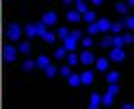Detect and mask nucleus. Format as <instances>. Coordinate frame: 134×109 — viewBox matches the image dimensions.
<instances>
[{"label":"nucleus","mask_w":134,"mask_h":109,"mask_svg":"<svg viewBox=\"0 0 134 109\" xmlns=\"http://www.w3.org/2000/svg\"><path fill=\"white\" fill-rule=\"evenodd\" d=\"M81 36H82V34H81V30H73V32H72V38H75V40H79Z\"/></svg>","instance_id":"37"},{"label":"nucleus","mask_w":134,"mask_h":109,"mask_svg":"<svg viewBox=\"0 0 134 109\" xmlns=\"http://www.w3.org/2000/svg\"><path fill=\"white\" fill-rule=\"evenodd\" d=\"M109 59L114 61V63H122L125 59V52L122 48H113L109 52Z\"/></svg>","instance_id":"4"},{"label":"nucleus","mask_w":134,"mask_h":109,"mask_svg":"<svg viewBox=\"0 0 134 109\" xmlns=\"http://www.w3.org/2000/svg\"><path fill=\"white\" fill-rule=\"evenodd\" d=\"M97 27H98V32H107V30L111 29V21L107 20V18H100V21L97 23Z\"/></svg>","instance_id":"7"},{"label":"nucleus","mask_w":134,"mask_h":109,"mask_svg":"<svg viewBox=\"0 0 134 109\" xmlns=\"http://www.w3.org/2000/svg\"><path fill=\"white\" fill-rule=\"evenodd\" d=\"M25 32H27L29 38H34V36H36V25H34V23H29V25L25 27Z\"/></svg>","instance_id":"21"},{"label":"nucleus","mask_w":134,"mask_h":109,"mask_svg":"<svg viewBox=\"0 0 134 109\" xmlns=\"http://www.w3.org/2000/svg\"><path fill=\"white\" fill-rule=\"evenodd\" d=\"M125 25H127L129 29H132V27H134V18H132V16H129V18L125 20Z\"/></svg>","instance_id":"35"},{"label":"nucleus","mask_w":134,"mask_h":109,"mask_svg":"<svg viewBox=\"0 0 134 109\" xmlns=\"http://www.w3.org/2000/svg\"><path fill=\"white\" fill-rule=\"evenodd\" d=\"M122 107H124V109H132L134 106H132V104H124V106H122Z\"/></svg>","instance_id":"38"},{"label":"nucleus","mask_w":134,"mask_h":109,"mask_svg":"<svg viewBox=\"0 0 134 109\" xmlns=\"http://www.w3.org/2000/svg\"><path fill=\"white\" fill-rule=\"evenodd\" d=\"M59 72H61V75L63 77H68L72 72H70V66H63V68H59Z\"/></svg>","instance_id":"31"},{"label":"nucleus","mask_w":134,"mask_h":109,"mask_svg":"<svg viewBox=\"0 0 134 109\" xmlns=\"http://www.w3.org/2000/svg\"><path fill=\"white\" fill-rule=\"evenodd\" d=\"M75 11H77L79 14H84V13L88 11V4H86V2H81V0L75 2Z\"/></svg>","instance_id":"16"},{"label":"nucleus","mask_w":134,"mask_h":109,"mask_svg":"<svg viewBox=\"0 0 134 109\" xmlns=\"http://www.w3.org/2000/svg\"><path fill=\"white\" fill-rule=\"evenodd\" d=\"M122 27H124L122 23H111V30H113L114 34H118V32L122 30Z\"/></svg>","instance_id":"30"},{"label":"nucleus","mask_w":134,"mask_h":109,"mask_svg":"<svg viewBox=\"0 0 134 109\" xmlns=\"http://www.w3.org/2000/svg\"><path fill=\"white\" fill-rule=\"evenodd\" d=\"M79 61H81L82 64H91V63H95V54L90 52V50H84L82 54L79 56Z\"/></svg>","instance_id":"5"},{"label":"nucleus","mask_w":134,"mask_h":109,"mask_svg":"<svg viewBox=\"0 0 134 109\" xmlns=\"http://www.w3.org/2000/svg\"><path fill=\"white\" fill-rule=\"evenodd\" d=\"M95 63H97V70H100V72H105V70L109 68V59H105V57L95 59Z\"/></svg>","instance_id":"8"},{"label":"nucleus","mask_w":134,"mask_h":109,"mask_svg":"<svg viewBox=\"0 0 134 109\" xmlns=\"http://www.w3.org/2000/svg\"><path fill=\"white\" fill-rule=\"evenodd\" d=\"M107 93H111V95H116V93H118V86H116V84H109V88H107Z\"/></svg>","instance_id":"32"},{"label":"nucleus","mask_w":134,"mask_h":109,"mask_svg":"<svg viewBox=\"0 0 134 109\" xmlns=\"http://www.w3.org/2000/svg\"><path fill=\"white\" fill-rule=\"evenodd\" d=\"M105 79H107V82H109V84H116V82H118V79H120V73H118V72H109Z\"/></svg>","instance_id":"15"},{"label":"nucleus","mask_w":134,"mask_h":109,"mask_svg":"<svg viewBox=\"0 0 134 109\" xmlns=\"http://www.w3.org/2000/svg\"><path fill=\"white\" fill-rule=\"evenodd\" d=\"M114 102V95H111V93H105L102 99H100V104H104V106H107V107H111Z\"/></svg>","instance_id":"13"},{"label":"nucleus","mask_w":134,"mask_h":109,"mask_svg":"<svg viewBox=\"0 0 134 109\" xmlns=\"http://www.w3.org/2000/svg\"><path fill=\"white\" fill-rule=\"evenodd\" d=\"M34 66H36V63H32V61H25V63L21 64V70H25V72H31Z\"/></svg>","instance_id":"24"},{"label":"nucleus","mask_w":134,"mask_h":109,"mask_svg":"<svg viewBox=\"0 0 134 109\" xmlns=\"http://www.w3.org/2000/svg\"><path fill=\"white\" fill-rule=\"evenodd\" d=\"M68 84H70L72 88L81 86V75H77V73H70V75H68Z\"/></svg>","instance_id":"9"},{"label":"nucleus","mask_w":134,"mask_h":109,"mask_svg":"<svg viewBox=\"0 0 134 109\" xmlns=\"http://www.w3.org/2000/svg\"><path fill=\"white\" fill-rule=\"evenodd\" d=\"M18 50H20L21 54H29V52H31V43H29V41H21Z\"/></svg>","instance_id":"20"},{"label":"nucleus","mask_w":134,"mask_h":109,"mask_svg":"<svg viewBox=\"0 0 134 109\" xmlns=\"http://www.w3.org/2000/svg\"><path fill=\"white\" fill-rule=\"evenodd\" d=\"M81 84H86V86L93 84V73L91 72H84V73H81Z\"/></svg>","instance_id":"11"},{"label":"nucleus","mask_w":134,"mask_h":109,"mask_svg":"<svg viewBox=\"0 0 134 109\" xmlns=\"http://www.w3.org/2000/svg\"><path fill=\"white\" fill-rule=\"evenodd\" d=\"M77 61H79V57H77V54H73V52H70V54H68V64H70V66H73V64H77Z\"/></svg>","instance_id":"22"},{"label":"nucleus","mask_w":134,"mask_h":109,"mask_svg":"<svg viewBox=\"0 0 134 109\" xmlns=\"http://www.w3.org/2000/svg\"><path fill=\"white\" fill-rule=\"evenodd\" d=\"M64 54H66V50H64V47H61V48H57V50H55L54 57H55V59H63V57H64Z\"/></svg>","instance_id":"26"},{"label":"nucleus","mask_w":134,"mask_h":109,"mask_svg":"<svg viewBox=\"0 0 134 109\" xmlns=\"http://www.w3.org/2000/svg\"><path fill=\"white\" fill-rule=\"evenodd\" d=\"M41 23L48 25V27L55 25V23H57V13H55V11H48V13H45L43 18H41Z\"/></svg>","instance_id":"1"},{"label":"nucleus","mask_w":134,"mask_h":109,"mask_svg":"<svg viewBox=\"0 0 134 109\" xmlns=\"http://www.w3.org/2000/svg\"><path fill=\"white\" fill-rule=\"evenodd\" d=\"M122 41H124V43H132L134 38L131 36V34H125V36H122Z\"/></svg>","instance_id":"34"},{"label":"nucleus","mask_w":134,"mask_h":109,"mask_svg":"<svg viewBox=\"0 0 134 109\" xmlns=\"http://www.w3.org/2000/svg\"><path fill=\"white\" fill-rule=\"evenodd\" d=\"M113 45H114V48H122V45H124L122 36H114V38H113Z\"/></svg>","instance_id":"25"},{"label":"nucleus","mask_w":134,"mask_h":109,"mask_svg":"<svg viewBox=\"0 0 134 109\" xmlns=\"http://www.w3.org/2000/svg\"><path fill=\"white\" fill-rule=\"evenodd\" d=\"M45 34H47V25H45V23H41V21H40V23H36V36H45Z\"/></svg>","instance_id":"18"},{"label":"nucleus","mask_w":134,"mask_h":109,"mask_svg":"<svg viewBox=\"0 0 134 109\" xmlns=\"http://www.w3.org/2000/svg\"><path fill=\"white\" fill-rule=\"evenodd\" d=\"M48 64H50V61H48V57H47V56H40V57H38V61H36V66H38L40 70H45Z\"/></svg>","instance_id":"12"},{"label":"nucleus","mask_w":134,"mask_h":109,"mask_svg":"<svg viewBox=\"0 0 134 109\" xmlns=\"http://www.w3.org/2000/svg\"><path fill=\"white\" fill-rule=\"evenodd\" d=\"M55 73H57V68H55V66H52V64H48V66L45 68V75H47L48 79H54V77H55Z\"/></svg>","instance_id":"19"},{"label":"nucleus","mask_w":134,"mask_h":109,"mask_svg":"<svg viewBox=\"0 0 134 109\" xmlns=\"http://www.w3.org/2000/svg\"><path fill=\"white\" fill-rule=\"evenodd\" d=\"M57 36H59L61 40H66V38L70 36V34H68V29H64V27H63V29H59V32H57Z\"/></svg>","instance_id":"27"},{"label":"nucleus","mask_w":134,"mask_h":109,"mask_svg":"<svg viewBox=\"0 0 134 109\" xmlns=\"http://www.w3.org/2000/svg\"><path fill=\"white\" fill-rule=\"evenodd\" d=\"M116 11H118V13H122V14H124V13H127L125 4H116Z\"/></svg>","instance_id":"33"},{"label":"nucleus","mask_w":134,"mask_h":109,"mask_svg":"<svg viewBox=\"0 0 134 109\" xmlns=\"http://www.w3.org/2000/svg\"><path fill=\"white\" fill-rule=\"evenodd\" d=\"M63 41H64V50H66V52H73L75 47H77V40L72 38V36H68L66 40H63Z\"/></svg>","instance_id":"6"},{"label":"nucleus","mask_w":134,"mask_h":109,"mask_svg":"<svg viewBox=\"0 0 134 109\" xmlns=\"http://www.w3.org/2000/svg\"><path fill=\"white\" fill-rule=\"evenodd\" d=\"M43 40L47 41V43H54V40H55V34H52V32H47V34L43 36Z\"/></svg>","instance_id":"28"},{"label":"nucleus","mask_w":134,"mask_h":109,"mask_svg":"<svg viewBox=\"0 0 134 109\" xmlns=\"http://www.w3.org/2000/svg\"><path fill=\"white\" fill-rule=\"evenodd\" d=\"M20 34H21L20 25H18L16 21H14V23H11V25H9V30H7V36H9V40L18 41V40H20Z\"/></svg>","instance_id":"2"},{"label":"nucleus","mask_w":134,"mask_h":109,"mask_svg":"<svg viewBox=\"0 0 134 109\" xmlns=\"http://www.w3.org/2000/svg\"><path fill=\"white\" fill-rule=\"evenodd\" d=\"M16 52L18 50L14 48L13 45H5L4 47V59L7 61V63H13V61L16 59Z\"/></svg>","instance_id":"3"},{"label":"nucleus","mask_w":134,"mask_h":109,"mask_svg":"<svg viewBox=\"0 0 134 109\" xmlns=\"http://www.w3.org/2000/svg\"><path fill=\"white\" fill-rule=\"evenodd\" d=\"M100 99H102V97H100L97 91H93L91 93V102H90V109H97L98 107V106H100Z\"/></svg>","instance_id":"10"},{"label":"nucleus","mask_w":134,"mask_h":109,"mask_svg":"<svg viewBox=\"0 0 134 109\" xmlns=\"http://www.w3.org/2000/svg\"><path fill=\"white\" fill-rule=\"evenodd\" d=\"M66 18L70 21H73V23H77V21H81V14H79L77 11H68V13H66Z\"/></svg>","instance_id":"14"},{"label":"nucleus","mask_w":134,"mask_h":109,"mask_svg":"<svg viewBox=\"0 0 134 109\" xmlns=\"http://www.w3.org/2000/svg\"><path fill=\"white\" fill-rule=\"evenodd\" d=\"M111 45H113V38H111V36H105V38L100 41V47H105V48L111 47Z\"/></svg>","instance_id":"23"},{"label":"nucleus","mask_w":134,"mask_h":109,"mask_svg":"<svg viewBox=\"0 0 134 109\" xmlns=\"http://www.w3.org/2000/svg\"><path fill=\"white\" fill-rule=\"evenodd\" d=\"M88 32L90 34H98V27H97V23H90V27H88Z\"/></svg>","instance_id":"29"},{"label":"nucleus","mask_w":134,"mask_h":109,"mask_svg":"<svg viewBox=\"0 0 134 109\" xmlns=\"http://www.w3.org/2000/svg\"><path fill=\"white\" fill-rule=\"evenodd\" d=\"M82 45H84V48H86V47H91V45H93V40H91V38H84V40H82Z\"/></svg>","instance_id":"36"},{"label":"nucleus","mask_w":134,"mask_h":109,"mask_svg":"<svg viewBox=\"0 0 134 109\" xmlns=\"http://www.w3.org/2000/svg\"><path fill=\"white\" fill-rule=\"evenodd\" d=\"M82 18H84V21L86 23H95V18H97V14L93 13V11H86L82 14Z\"/></svg>","instance_id":"17"}]
</instances>
